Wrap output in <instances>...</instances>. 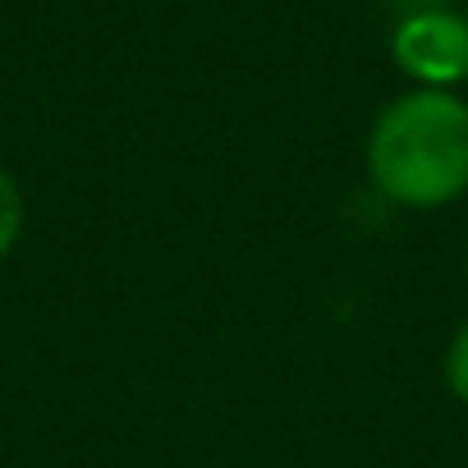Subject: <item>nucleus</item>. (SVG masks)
Segmentation results:
<instances>
[{"mask_svg": "<svg viewBox=\"0 0 468 468\" xmlns=\"http://www.w3.org/2000/svg\"><path fill=\"white\" fill-rule=\"evenodd\" d=\"M390 60L413 88L454 92L468 83V15L450 5H418L390 33Z\"/></svg>", "mask_w": 468, "mask_h": 468, "instance_id": "nucleus-2", "label": "nucleus"}, {"mask_svg": "<svg viewBox=\"0 0 468 468\" xmlns=\"http://www.w3.org/2000/svg\"><path fill=\"white\" fill-rule=\"evenodd\" d=\"M367 179L404 211H441L468 193V101L409 88L367 129Z\"/></svg>", "mask_w": 468, "mask_h": 468, "instance_id": "nucleus-1", "label": "nucleus"}, {"mask_svg": "<svg viewBox=\"0 0 468 468\" xmlns=\"http://www.w3.org/2000/svg\"><path fill=\"white\" fill-rule=\"evenodd\" d=\"M441 377H445V390L468 409V322L454 326V335L445 345V358H441Z\"/></svg>", "mask_w": 468, "mask_h": 468, "instance_id": "nucleus-4", "label": "nucleus"}, {"mask_svg": "<svg viewBox=\"0 0 468 468\" xmlns=\"http://www.w3.org/2000/svg\"><path fill=\"white\" fill-rule=\"evenodd\" d=\"M24 225H28V202H24V188L19 179L0 165V262H5L19 239H24Z\"/></svg>", "mask_w": 468, "mask_h": 468, "instance_id": "nucleus-3", "label": "nucleus"}]
</instances>
